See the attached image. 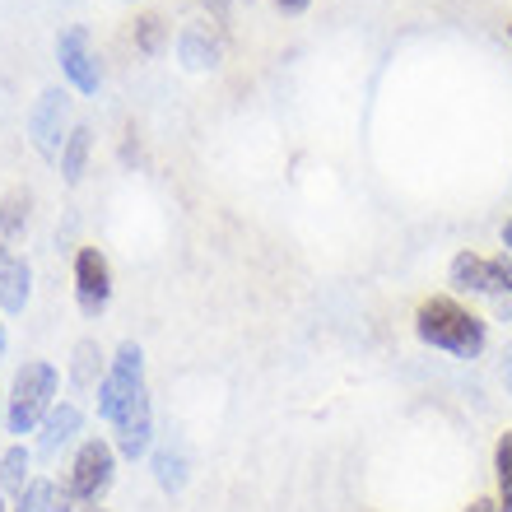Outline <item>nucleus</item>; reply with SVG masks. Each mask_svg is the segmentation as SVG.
Segmentation results:
<instances>
[{
  "label": "nucleus",
  "instance_id": "1",
  "mask_svg": "<svg viewBox=\"0 0 512 512\" xmlns=\"http://www.w3.org/2000/svg\"><path fill=\"white\" fill-rule=\"evenodd\" d=\"M98 415L108 419L112 443L122 457H145L154 443V405L145 387V350L135 340H122L108 364V378L98 387Z\"/></svg>",
  "mask_w": 512,
  "mask_h": 512
},
{
  "label": "nucleus",
  "instance_id": "2",
  "mask_svg": "<svg viewBox=\"0 0 512 512\" xmlns=\"http://www.w3.org/2000/svg\"><path fill=\"white\" fill-rule=\"evenodd\" d=\"M415 336L424 345H433V350L452 354V359H475V354L485 350L489 326L466 303H457V298H447V294H433L415 308Z\"/></svg>",
  "mask_w": 512,
  "mask_h": 512
},
{
  "label": "nucleus",
  "instance_id": "3",
  "mask_svg": "<svg viewBox=\"0 0 512 512\" xmlns=\"http://www.w3.org/2000/svg\"><path fill=\"white\" fill-rule=\"evenodd\" d=\"M56 396V368L47 359H28L14 373L10 391H5V429L10 433H33L42 429V419L52 415Z\"/></svg>",
  "mask_w": 512,
  "mask_h": 512
},
{
  "label": "nucleus",
  "instance_id": "4",
  "mask_svg": "<svg viewBox=\"0 0 512 512\" xmlns=\"http://www.w3.org/2000/svg\"><path fill=\"white\" fill-rule=\"evenodd\" d=\"M447 280L461 294H489V298H512V256H485V252H457L447 266Z\"/></svg>",
  "mask_w": 512,
  "mask_h": 512
},
{
  "label": "nucleus",
  "instance_id": "5",
  "mask_svg": "<svg viewBox=\"0 0 512 512\" xmlns=\"http://www.w3.org/2000/svg\"><path fill=\"white\" fill-rule=\"evenodd\" d=\"M112 475H117V447H108L103 438H89V443H80V452H75V466H70L66 485L80 508H94L112 489Z\"/></svg>",
  "mask_w": 512,
  "mask_h": 512
},
{
  "label": "nucleus",
  "instance_id": "6",
  "mask_svg": "<svg viewBox=\"0 0 512 512\" xmlns=\"http://www.w3.org/2000/svg\"><path fill=\"white\" fill-rule=\"evenodd\" d=\"M56 61H61V75L70 80L75 94H84V98L98 94L103 75H98V56H94V47H89V28L84 24L61 28V38H56Z\"/></svg>",
  "mask_w": 512,
  "mask_h": 512
},
{
  "label": "nucleus",
  "instance_id": "7",
  "mask_svg": "<svg viewBox=\"0 0 512 512\" xmlns=\"http://www.w3.org/2000/svg\"><path fill=\"white\" fill-rule=\"evenodd\" d=\"M70 98L61 94V89H47V94L33 103V112H28V135H33V145H38L42 159H56L61 163V149H66L70 131Z\"/></svg>",
  "mask_w": 512,
  "mask_h": 512
},
{
  "label": "nucleus",
  "instance_id": "8",
  "mask_svg": "<svg viewBox=\"0 0 512 512\" xmlns=\"http://www.w3.org/2000/svg\"><path fill=\"white\" fill-rule=\"evenodd\" d=\"M75 303H80L84 317H103L112 303V266L98 247L75 252Z\"/></svg>",
  "mask_w": 512,
  "mask_h": 512
},
{
  "label": "nucleus",
  "instance_id": "9",
  "mask_svg": "<svg viewBox=\"0 0 512 512\" xmlns=\"http://www.w3.org/2000/svg\"><path fill=\"white\" fill-rule=\"evenodd\" d=\"M28 219H33V191L14 187L0 201V252H19L28 238Z\"/></svg>",
  "mask_w": 512,
  "mask_h": 512
},
{
  "label": "nucleus",
  "instance_id": "10",
  "mask_svg": "<svg viewBox=\"0 0 512 512\" xmlns=\"http://www.w3.org/2000/svg\"><path fill=\"white\" fill-rule=\"evenodd\" d=\"M28 289H33V270L19 252H0V312H19L28 308Z\"/></svg>",
  "mask_w": 512,
  "mask_h": 512
},
{
  "label": "nucleus",
  "instance_id": "11",
  "mask_svg": "<svg viewBox=\"0 0 512 512\" xmlns=\"http://www.w3.org/2000/svg\"><path fill=\"white\" fill-rule=\"evenodd\" d=\"M80 424H84V410L75 401H61V405H52V415L42 419V438H38V452L42 457H56L61 447L80 433Z\"/></svg>",
  "mask_w": 512,
  "mask_h": 512
},
{
  "label": "nucleus",
  "instance_id": "12",
  "mask_svg": "<svg viewBox=\"0 0 512 512\" xmlns=\"http://www.w3.org/2000/svg\"><path fill=\"white\" fill-rule=\"evenodd\" d=\"M108 378V368H103V350H98V340H80L75 354H70V382L80 391H98Z\"/></svg>",
  "mask_w": 512,
  "mask_h": 512
},
{
  "label": "nucleus",
  "instance_id": "13",
  "mask_svg": "<svg viewBox=\"0 0 512 512\" xmlns=\"http://www.w3.org/2000/svg\"><path fill=\"white\" fill-rule=\"evenodd\" d=\"M89 149H94V131H89V126H70V140H66V149H61V177H66L70 187L84 177Z\"/></svg>",
  "mask_w": 512,
  "mask_h": 512
},
{
  "label": "nucleus",
  "instance_id": "14",
  "mask_svg": "<svg viewBox=\"0 0 512 512\" xmlns=\"http://www.w3.org/2000/svg\"><path fill=\"white\" fill-rule=\"evenodd\" d=\"M154 480H159V489H168V494H177V489L187 485V457H182V447L163 443L159 452H154Z\"/></svg>",
  "mask_w": 512,
  "mask_h": 512
},
{
  "label": "nucleus",
  "instance_id": "15",
  "mask_svg": "<svg viewBox=\"0 0 512 512\" xmlns=\"http://www.w3.org/2000/svg\"><path fill=\"white\" fill-rule=\"evenodd\" d=\"M28 485H33V475H28V452H24V443H14L10 452L0 457V489H5L10 499H19Z\"/></svg>",
  "mask_w": 512,
  "mask_h": 512
},
{
  "label": "nucleus",
  "instance_id": "16",
  "mask_svg": "<svg viewBox=\"0 0 512 512\" xmlns=\"http://www.w3.org/2000/svg\"><path fill=\"white\" fill-rule=\"evenodd\" d=\"M494 480H499V503L494 512H512V429L494 447Z\"/></svg>",
  "mask_w": 512,
  "mask_h": 512
},
{
  "label": "nucleus",
  "instance_id": "17",
  "mask_svg": "<svg viewBox=\"0 0 512 512\" xmlns=\"http://www.w3.org/2000/svg\"><path fill=\"white\" fill-rule=\"evenodd\" d=\"M177 52H182V61H187L191 70H205V66H215V42L205 38V28H187L182 33V42H177Z\"/></svg>",
  "mask_w": 512,
  "mask_h": 512
},
{
  "label": "nucleus",
  "instance_id": "18",
  "mask_svg": "<svg viewBox=\"0 0 512 512\" xmlns=\"http://www.w3.org/2000/svg\"><path fill=\"white\" fill-rule=\"evenodd\" d=\"M135 47H140L145 56H154L163 47V19L159 14H140V19H135Z\"/></svg>",
  "mask_w": 512,
  "mask_h": 512
},
{
  "label": "nucleus",
  "instance_id": "19",
  "mask_svg": "<svg viewBox=\"0 0 512 512\" xmlns=\"http://www.w3.org/2000/svg\"><path fill=\"white\" fill-rule=\"evenodd\" d=\"M80 503H75V494H70V485H61V480H47V508L42 512H75Z\"/></svg>",
  "mask_w": 512,
  "mask_h": 512
},
{
  "label": "nucleus",
  "instance_id": "20",
  "mask_svg": "<svg viewBox=\"0 0 512 512\" xmlns=\"http://www.w3.org/2000/svg\"><path fill=\"white\" fill-rule=\"evenodd\" d=\"M42 508H47V480H33V485L14 499L10 512H42Z\"/></svg>",
  "mask_w": 512,
  "mask_h": 512
},
{
  "label": "nucleus",
  "instance_id": "21",
  "mask_svg": "<svg viewBox=\"0 0 512 512\" xmlns=\"http://www.w3.org/2000/svg\"><path fill=\"white\" fill-rule=\"evenodd\" d=\"M275 10L280 14H303L308 10V0H275Z\"/></svg>",
  "mask_w": 512,
  "mask_h": 512
},
{
  "label": "nucleus",
  "instance_id": "22",
  "mask_svg": "<svg viewBox=\"0 0 512 512\" xmlns=\"http://www.w3.org/2000/svg\"><path fill=\"white\" fill-rule=\"evenodd\" d=\"M466 512H494V503H489V499H475V503H471V508H466Z\"/></svg>",
  "mask_w": 512,
  "mask_h": 512
},
{
  "label": "nucleus",
  "instance_id": "23",
  "mask_svg": "<svg viewBox=\"0 0 512 512\" xmlns=\"http://www.w3.org/2000/svg\"><path fill=\"white\" fill-rule=\"evenodd\" d=\"M503 247H508V256H512V219L503 224Z\"/></svg>",
  "mask_w": 512,
  "mask_h": 512
},
{
  "label": "nucleus",
  "instance_id": "24",
  "mask_svg": "<svg viewBox=\"0 0 512 512\" xmlns=\"http://www.w3.org/2000/svg\"><path fill=\"white\" fill-rule=\"evenodd\" d=\"M503 378H508V387H512V345H508V364H503Z\"/></svg>",
  "mask_w": 512,
  "mask_h": 512
},
{
  "label": "nucleus",
  "instance_id": "25",
  "mask_svg": "<svg viewBox=\"0 0 512 512\" xmlns=\"http://www.w3.org/2000/svg\"><path fill=\"white\" fill-rule=\"evenodd\" d=\"M0 433H5V391H0Z\"/></svg>",
  "mask_w": 512,
  "mask_h": 512
},
{
  "label": "nucleus",
  "instance_id": "26",
  "mask_svg": "<svg viewBox=\"0 0 512 512\" xmlns=\"http://www.w3.org/2000/svg\"><path fill=\"white\" fill-rule=\"evenodd\" d=\"M499 312H503V317H512V298H503V303H499Z\"/></svg>",
  "mask_w": 512,
  "mask_h": 512
},
{
  "label": "nucleus",
  "instance_id": "27",
  "mask_svg": "<svg viewBox=\"0 0 512 512\" xmlns=\"http://www.w3.org/2000/svg\"><path fill=\"white\" fill-rule=\"evenodd\" d=\"M0 359H5V322H0Z\"/></svg>",
  "mask_w": 512,
  "mask_h": 512
},
{
  "label": "nucleus",
  "instance_id": "28",
  "mask_svg": "<svg viewBox=\"0 0 512 512\" xmlns=\"http://www.w3.org/2000/svg\"><path fill=\"white\" fill-rule=\"evenodd\" d=\"M0 512H10V508H5V499H0Z\"/></svg>",
  "mask_w": 512,
  "mask_h": 512
},
{
  "label": "nucleus",
  "instance_id": "29",
  "mask_svg": "<svg viewBox=\"0 0 512 512\" xmlns=\"http://www.w3.org/2000/svg\"><path fill=\"white\" fill-rule=\"evenodd\" d=\"M508 38H512V24H508Z\"/></svg>",
  "mask_w": 512,
  "mask_h": 512
},
{
  "label": "nucleus",
  "instance_id": "30",
  "mask_svg": "<svg viewBox=\"0 0 512 512\" xmlns=\"http://www.w3.org/2000/svg\"><path fill=\"white\" fill-rule=\"evenodd\" d=\"M94 512H98V508H94Z\"/></svg>",
  "mask_w": 512,
  "mask_h": 512
}]
</instances>
